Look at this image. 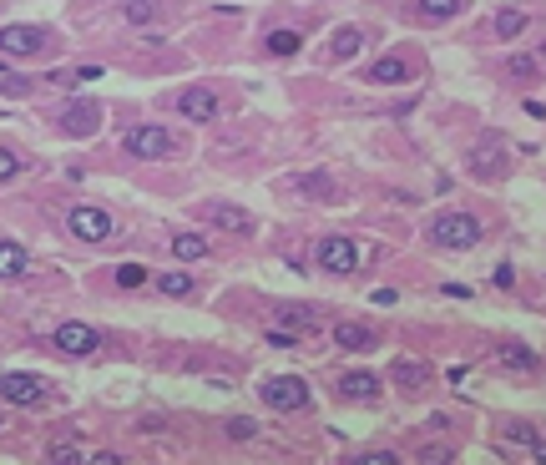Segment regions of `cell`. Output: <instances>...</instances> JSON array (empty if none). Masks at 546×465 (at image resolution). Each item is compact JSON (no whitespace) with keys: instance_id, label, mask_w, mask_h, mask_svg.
I'll use <instances>...</instances> for the list:
<instances>
[{"instance_id":"obj_4","label":"cell","mask_w":546,"mask_h":465,"mask_svg":"<svg viewBox=\"0 0 546 465\" xmlns=\"http://www.w3.org/2000/svg\"><path fill=\"white\" fill-rule=\"evenodd\" d=\"M258 395H264L268 410H304L309 405V385L299 375H273L258 385Z\"/></svg>"},{"instance_id":"obj_8","label":"cell","mask_w":546,"mask_h":465,"mask_svg":"<svg viewBox=\"0 0 546 465\" xmlns=\"http://www.w3.org/2000/svg\"><path fill=\"white\" fill-rule=\"evenodd\" d=\"M0 400H5V405H21V410H31V405L46 400V385H41L36 375H0Z\"/></svg>"},{"instance_id":"obj_30","label":"cell","mask_w":546,"mask_h":465,"mask_svg":"<svg viewBox=\"0 0 546 465\" xmlns=\"http://www.w3.org/2000/svg\"><path fill=\"white\" fill-rule=\"evenodd\" d=\"M122 15H127L132 26H147V21H157V5H137L132 0V5H122Z\"/></svg>"},{"instance_id":"obj_1","label":"cell","mask_w":546,"mask_h":465,"mask_svg":"<svg viewBox=\"0 0 546 465\" xmlns=\"http://www.w3.org/2000/svg\"><path fill=\"white\" fill-rule=\"evenodd\" d=\"M425 232H430L435 248H476L486 238V228H481L476 213H445V218H435Z\"/></svg>"},{"instance_id":"obj_16","label":"cell","mask_w":546,"mask_h":465,"mask_svg":"<svg viewBox=\"0 0 546 465\" xmlns=\"http://www.w3.org/2000/svg\"><path fill=\"white\" fill-rule=\"evenodd\" d=\"M495 360L506 364V369H521V375H536V369H541V360H536L526 344H516V339H511V344H495Z\"/></svg>"},{"instance_id":"obj_31","label":"cell","mask_w":546,"mask_h":465,"mask_svg":"<svg viewBox=\"0 0 546 465\" xmlns=\"http://www.w3.org/2000/svg\"><path fill=\"white\" fill-rule=\"evenodd\" d=\"M516 81H532L536 77V56H511V66H506Z\"/></svg>"},{"instance_id":"obj_15","label":"cell","mask_w":546,"mask_h":465,"mask_svg":"<svg viewBox=\"0 0 546 465\" xmlns=\"http://www.w3.org/2000/svg\"><path fill=\"white\" fill-rule=\"evenodd\" d=\"M339 395L344 400H380V379L369 375V369H349L339 379Z\"/></svg>"},{"instance_id":"obj_25","label":"cell","mask_w":546,"mask_h":465,"mask_svg":"<svg viewBox=\"0 0 546 465\" xmlns=\"http://www.w3.org/2000/svg\"><path fill=\"white\" fill-rule=\"evenodd\" d=\"M157 288H162L167 298H188V294H192V273H182V269L157 273Z\"/></svg>"},{"instance_id":"obj_26","label":"cell","mask_w":546,"mask_h":465,"mask_svg":"<svg viewBox=\"0 0 546 465\" xmlns=\"http://www.w3.org/2000/svg\"><path fill=\"white\" fill-rule=\"evenodd\" d=\"M46 460L51 465H87V451H81L77 440H56L51 451H46Z\"/></svg>"},{"instance_id":"obj_14","label":"cell","mask_w":546,"mask_h":465,"mask_svg":"<svg viewBox=\"0 0 546 465\" xmlns=\"http://www.w3.org/2000/svg\"><path fill=\"white\" fill-rule=\"evenodd\" d=\"M208 218H213L217 228H228V232H254L248 207H238V203H208Z\"/></svg>"},{"instance_id":"obj_18","label":"cell","mask_w":546,"mask_h":465,"mask_svg":"<svg viewBox=\"0 0 546 465\" xmlns=\"http://www.w3.org/2000/svg\"><path fill=\"white\" fill-rule=\"evenodd\" d=\"M536 425L532 420H506V425H501V445H506V451H532L536 445Z\"/></svg>"},{"instance_id":"obj_35","label":"cell","mask_w":546,"mask_h":465,"mask_svg":"<svg viewBox=\"0 0 546 465\" xmlns=\"http://www.w3.org/2000/svg\"><path fill=\"white\" fill-rule=\"evenodd\" d=\"M15 172H21V157H15V152H5V147H0V182H11Z\"/></svg>"},{"instance_id":"obj_37","label":"cell","mask_w":546,"mask_h":465,"mask_svg":"<svg viewBox=\"0 0 546 465\" xmlns=\"http://www.w3.org/2000/svg\"><path fill=\"white\" fill-rule=\"evenodd\" d=\"M87 465H122V455H116V451H97Z\"/></svg>"},{"instance_id":"obj_20","label":"cell","mask_w":546,"mask_h":465,"mask_svg":"<svg viewBox=\"0 0 546 465\" xmlns=\"http://www.w3.org/2000/svg\"><path fill=\"white\" fill-rule=\"evenodd\" d=\"M172 259L178 263H203L208 259V238L203 232H178V238H172Z\"/></svg>"},{"instance_id":"obj_6","label":"cell","mask_w":546,"mask_h":465,"mask_svg":"<svg viewBox=\"0 0 546 465\" xmlns=\"http://www.w3.org/2000/svg\"><path fill=\"white\" fill-rule=\"evenodd\" d=\"M51 344L61 349V354H77V360H87V354H97V344H102V334H97L91 324H81V319H66V324H56Z\"/></svg>"},{"instance_id":"obj_24","label":"cell","mask_w":546,"mask_h":465,"mask_svg":"<svg viewBox=\"0 0 546 465\" xmlns=\"http://www.w3.org/2000/svg\"><path fill=\"white\" fill-rule=\"evenodd\" d=\"M415 15H425V21H456L460 15V0H420V5H410Z\"/></svg>"},{"instance_id":"obj_22","label":"cell","mask_w":546,"mask_h":465,"mask_svg":"<svg viewBox=\"0 0 546 465\" xmlns=\"http://www.w3.org/2000/svg\"><path fill=\"white\" fill-rule=\"evenodd\" d=\"M405 77H410V66L400 61V56H384V61L369 66V81H375V87H394V81H405Z\"/></svg>"},{"instance_id":"obj_17","label":"cell","mask_w":546,"mask_h":465,"mask_svg":"<svg viewBox=\"0 0 546 465\" xmlns=\"http://www.w3.org/2000/svg\"><path fill=\"white\" fill-rule=\"evenodd\" d=\"M319 324H324V314H319V309H304V304H283V309H279V329H289V334H293V329L314 334Z\"/></svg>"},{"instance_id":"obj_32","label":"cell","mask_w":546,"mask_h":465,"mask_svg":"<svg viewBox=\"0 0 546 465\" xmlns=\"http://www.w3.org/2000/svg\"><path fill=\"white\" fill-rule=\"evenodd\" d=\"M228 435H233V440H254L258 425L248 420V415H233V420H228Z\"/></svg>"},{"instance_id":"obj_23","label":"cell","mask_w":546,"mask_h":465,"mask_svg":"<svg viewBox=\"0 0 546 465\" xmlns=\"http://www.w3.org/2000/svg\"><path fill=\"white\" fill-rule=\"evenodd\" d=\"M359 51H365V31H355V26L334 31V56H339V61H355Z\"/></svg>"},{"instance_id":"obj_38","label":"cell","mask_w":546,"mask_h":465,"mask_svg":"<svg viewBox=\"0 0 546 465\" xmlns=\"http://www.w3.org/2000/svg\"><path fill=\"white\" fill-rule=\"evenodd\" d=\"M532 460H536V465H546V440H536V445H532Z\"/></svg>"},{"instance_id":"obj_27","label":"cell","mask_w":546,"mask_h":465,"mask_svg":"<svg viewBox=\"0 0 546 465\" xmlns=\"http://www.w3.org/2000/svg\"><path fill=\"white\" fill-rule=\"evenodd\" d=\"M299 46H304L299 31H273V36H268V51H273V56H293Z\"/></svg>"},{"instance_id":"obj_9","label":"cell","mask_w":546,"mask_h":465,"mask_svg":"<svg viewBox=\"0 0 546 465\" xmlns=\"http://www.w3.org/2000/svg\"><path fill=\"white\" fill-rule=\"evenodd\" d=\"M97 127H102V106H97V102H71L61 112V132H66V137H77V142H87Z\"/></svg>"},{"instance_id":"obj_13","label":"cell","mask_w":546,"mask_h":465,"mask_svg":"<svg viewBox=\"0 0 546 465\" xmlns=\"http://www.w3.org/2000/svg\"><path fill=\"white\" fill-rule=\"evenodd\" d=\"M390 379H394L400 389H410V395H415V389H425V385L435 379V369H430L425 360H394V364H390Z\"/></svg>"},{"instance_id":"obj_12","label":"cell","mask_w":546,"mask_h":465,"mask_svg":"<svg viewBox=\"0 0 546 465\" xmlns=\"http://www.w3.org/2000/svg\"><path fill=\"white\" fill-rule=\"evenodd\" d=\"M466 168L476 172V178H501V172H506V152H501V142H481V147H470Z\"/></svg>"},{"instance_id":"obj_34","label":"cell","mask_w":546,"mask_h":465,"mask_svg":"<svg viewBox=\"0 0 546 465\" xmlns=\"http://www.w3.org/2000/svg\"><path fill=\"white\" fill-rule=\"evenodd\" d=\"M268 344H273V349H299L304 339H299V334H289V329H268Z\"/></svg>"},{"instance_id":"obj_28","label":"cell","mask_w":546,"mask_h":465,"mask_svg":"<svg viewBox=\"0 0 546 465\" xmlns=\"http://www.w3.org/2000/svg\"><path fill=\"white\" fill-rule=\"evenodd\" d=\"M116 284H122V288H142V284H147V269H142V263H122V269H116Z\"/></svg>"},{"instance_id":"obj_33","label":"cell","mask_w":546,"mask_h":465,"mask_svg":"<svg viewBox=\"0 0 546 465\" xmlns=\"http://www.w3.org/2000/svg\"><path fill=\"white\" fill-rule=\"evenodd\" d=\"M349 465H400V455H394V451H365V455H355Z\"/></svg>"},{"instance_id":"obj_2","label":"cell","mask_w":546,"mask_h":465,"mask_svg":"<svg viewBox=\"0 0 546 465\" xmlns=\"http://www.w3.org/2000/svg\"><path fill=\"white\" fill-rule=\"evenodd\" d=\"M314 263L324 273H355L359 263H365V248L355 243V238H344V232H329V238H319V248H314Z\"/></svg>"},{"instance_id":"obj_21","label":"cell","mask_w":546,"mask_h":465,"mask_svg":"<svg viewBox=\"0 0 546 465\" xmlns=\"http://www.w3.org/2000/svg\"><path fill=\"white\" fill-rule=\"evenodd\" d=\"M526 26H532V15H526V11H516V5H506V11H495V21H491V31H495L501 41L521 36Z\"/></svg>"},{"instance_id":"obj_7","label":"cell","mask_w":546,"mask_h":465,"mask_svg":"<svg viewBox=\"0 0 546 465\" xmlns=\"http://www.w3.org/2000/svg\"><path fill=\"white\" fill-rule=\"evenodd\" d=\"M0 51L31 61L36 51H46V31L41 26H0Z\"/></svg>"},{"instance_id":"obj_10","label":"cell","mask_w":546,"mask_h":465,"mask_svg":"<svg viewBox=\"0 0 546 465\" xmlns=\"http://www.w3.org/2000/svg\"><path fill=\"white\" fill-rule=\"evenodd\" d=\"M178 112L188 116V122H213V116L223 112V102H217V91H208V87H188L178 96Z\"/></svg>"},{"instance_id":"obj_11","label":"cell","mask_w":546,"mask_h":465,"mask_svg":"<svg viewBox=\"0 0 546 465\" xmlns=\"http://www.w3.org/2000/svg\"><path fill=\"white\" fill-rule=\"evenodd\" d=\"M334 344H339V349H349V354H369V349L380 344V334H375L369 324L344 319V324H334Z\"/></svg>"},{"instance_id":"obj_36","label":"cell","mask_w":546,"mask_h":465,"mask_svg":"<svg viewBox=\"0 0 546 465\" xmlns=\"http://www.w3.org/2000/svg\"><path fill=\"white\" fill-rule=\"evenodd\" d=\"M516 284V273H511V263H501V269H495V288H511Z\"/></svg>"},{"instance_id":"obj_19","label":"cell","mask_w":546,"mask_h":465,"mask_svg":"<svg viewBox=\"0 0 546 465\" xmlns=\"http://www.w3.org/2000/svg\"><path fill=\"white\" fill-rule=\"evenodd\" d=\"M31 269V253L21 243H11V238H0V278H21V273Z\"/></svg>"},{"instance_id":"obj_29","label":"cell","mask_w":546,"mask_h":465,"mask_svg":"<svg viewBox=\"0 0 546 465\" xmlns=\"http://www.w3.org/2000/svg\"><path fill=\"white\" fill-rule=\"evenodd\" d=\"M450 460H456L450 445H425V451H420V465H450Z\"/></svg>"},{"instance_id":"obj_3","label":"cell","mask_w":546,"mask_h":465,"mask_svg":"<svg viewBox=\"0 0 546 465\" xmlns=\"http://www.w3.org/2000/svg\"><path fill=\"white\" fill-rule=\"evenodd\" d=\"M66 228L77 232L81 243H106L116 223H112V213H106V207H97V203H77L71 213H66Z\"/></svg>"},{"instance_id":"obj_5","label":"cell","mask_w":546,"mask_h":465,"mask_svg":"<svg viewBox=\"0 0 546 465\" xmlns=\"http://www.w3.org/2000/svg\"><path fill=\"white\" fill-rule=\"evenodd\" d=\"M127 147L132 157H147V162H162V157H172V132L157 127V122H142V127L127 132Z\"/></svg>"},{"instance_id":"obj_39","label":"cell","mask_w":546,"mask_h":465,"mask_svg":"<svg viewBox=\"0 0 546 465\" xmlns=\"http://www.w3.org/2000/svg\"><path fill=\"white\" fill-rule=\"evenodd\" d=\"M0 425H5V420H0Z\"/></svg>"}]
</instances>
